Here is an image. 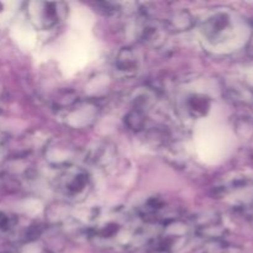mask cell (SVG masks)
Wrapping results in <instances>:
<instances>
[]
</instances>
